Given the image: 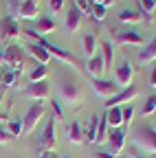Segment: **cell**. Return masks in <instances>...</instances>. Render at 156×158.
<instances>
[{
  "instance_id": "40",
  "label": "cell",
  "mask_w": 156,
  "mask_h": 158,
  "mask_svg": "<svg viewBox=\"0 0 156 158\" xmlns=\"http://www.w3.org/2000/svg\"><path fill=\"white\" fill-rule=\"evenodd\" d=\"M37 158H57V154L55 152H40V156Z\"/></svg>"
},
{
  "instance_id": "29",
  "label": "cell",
  "mask_w": 156,
  "mask_h": 158,
  "mask_svg": "<svg viewBox=\"0 0 156 158\" xmlns=\"http://www.w3.org/2000/svg\"><path fill=\"white\" fill-rule=\"evenodd\" d=\"M106 15H108V9H106L103 5H97V2H92L90 18L95 20V22H103V20H106Z\"/></svg>"
},
{
  "instance_id": "38",
  "label": "cell",
  "mask_w": 156,
  "mask_h": 158,
  "mask_svg": "<svg viewBox=\"0 0 156 158\" xmlns=\"http://www.w3.org/2000/svg\"><path fill=\"white\" fill-rule=\"evenodd\" d=\"M147 81H150V88H156V66L152 68V73H150V77H147Z\"/></svg>"
},
{
  "instance_id": "14",
  "label": "cell",
  "mask_w": 156,
  "mask_h": 158,
  "mask_svg": "<svg viewBox=\"0 0 156 158\" xmlns=\"http://www.w3.org/2000/svg\"><path fill=\"white\" fill-rule=\"evenodd\" d=\"M132 79H134V68H132V64L130 62H121L119 66H116V70H114V84H116V88H128V86H132Z\"/></svg>"
},
{
  "instance_id": "42",
  "label": "cell",
  "mask_w": 156,
  "mask_h": 158,
  "mask_svg": "<svg viewBox=\"0 0 156 158\" xmlns=\"http://www.w3.org/2000/svg\"><path fill=\"white\" fill-rule=\"evenodd\" d=\"M5 118H7V114H5L2 110H0V121H5Z\"/></svg>"
},
{
  "instance_id": "13",
  "label": "cell",
  "mask_w": 156,
  "mask_h": 158,
  "mask_svg": "<svg viewBox=\"0 0 156 158\" xmlns=\"http://www.w3.org/2000/svg\"><path fill=\"white\" fill-rule=\"evenodd\" d=\"M136 94H139V86L132 84V86L123 88L121 92H114L110 99H106V108H116V106H121V103H128V101H132Z\"/></svg>"
},
{
  "instance_id": "10",
  "label": "cell",
  "mask_w": 156,
  "mask_h": 158,
  "mask_svg": "<svg viewBox=\"0 0 156 158\" xmlns=\"http://www.w3.org/2000/svg\"><path fill=\"white\" fill-rule=\"evenodd\" d=\"M106 145H108V152H110V154L121 156V152H123V147H125V130H121V127L108 130Z\"/></svg>"
},
{
  "instance_id": "45",
  "label": "cell",
  "mask_w": 156,
  "mask_h": 158,
  "mask_svg": "<svg viewBox=\"0 0 156 158\" xmlns=\"http://www.w3.org/2000/svg\"><path fill=\"white\" fill-rule=\"evenodd\" d=\"M134 158H145V156H134Z\"/></svg>"
},
{
  "instance_id": "35",
  "label": "cell",
  "mask_w": 156,
  "mask_h": 158,
  "mask_svg": "<svg viewBox=\"0 0 156 158\" xmlns=\"http://www.w3.org/2000/svg\"><path fill=\"white\" fill-rule=\"evenodd\" d=\"M75 5L79 7L82 15H90V9H92V2H90V0H75Z\"/></svg>"
},
{
  "instance_id": "4",
  "label": "cell",
  "mask_w": 156,
  "mask_h": 158,
  "mask_svg": "<svg viewBox=\"0 0 156 158\" xmlns=\"http://www.w3.org/2000/svg\"><path fill=\"white\" fill-rule=\"evenodd\" d=\"M57 94H60V101L66 106H77L79 103V86L70 75H62L60 84H57Z\"/></svg>"
},
{
  "instance_id": "39",
  "label": "cell",
  "mask_w": 156,
  "mask_h": 158,
  "mask_svg": "<svg viewBox=\"0 0 156 158\" xmlns=\"http://www.w3.org/2000/svg\"><path fill=\"white\" fill-rule=\"evenodd\" d=\"M97 158H121V156H114L110 152H97Z\"/></svg>"
},
{
  "instance_id": "3",
  "label": "cell",
  "mask_w": 156,
  "mask_h": 158,
  "mask_svg": "<svg viewBox=\"0 0 156 158\" xmlns=\"http://www.w3.org/2000/svg\"><path fill=\"white\" fill-rule=\"evenodd\" d=\"M9 15L11 18H22V20H35L37 13H40V7H37L35 0H9Z\"/></svg>"
},
{
  "instance_id": "1",
  "label": "cell",
  "mask_w": 156,
  "mask_h": 158,
  "mask_svg": "<svg viewBox=\"0 0 156 158\" xmlns=\"http://www.w3.org/2000/svg\"><path fill=\"white\" fill-rule=\"evenodd\" d=\"M24 37H29V40H33L35 44H40L42 48H46L48 53H51V57H57V59H62L64 64H68L70 68H75V70H82V64L75 59V55L70 53V51H66L64 46H57V44H53V42H48V40L44 37V35H40V33H35L33 29H29L27 33H24Z\"/></svg>"
},
{
  "instance_id": "24",
  "label": "cell",
  "mask_w": 156,
  "mask_h": 158,
  "mask_svg": "<svg viewBox=\"0 0 156 158\" xmlns=\"http://www.w3.org/2000/svg\"><path fill=\"white\" fill-rule=\"evenodd\" d=\"M55 29H57V27H55V22H53L51 18H40V20L35 22V27H33V31H35V33H40V35L53 33Z\"/></svg>"
},
{
  "instance_id": "43",
  "label": "cell",
  "mask_w": 156,
  "mask_h": 158,
  "mask_svg": "<svg viewBox=\"0 0 156 158\" xmlns=\"http://www.w3.org/2000/svg\"><path fill=\"white\" fill-rule=\"evenodd\" d=\"M0 84H2V70H0Z\"/></svg>"
},
{
  "instance_id": "30",
  "label": "cell",
  "mask_w": 156,
  "mask_h": 158,
  "mask_svg": "<svg viewBox=\"0 0 156 158\" xmlns=\"http://www.w3.org/2000/svg\"><path fill=\"white\" fill-rule=\"evenodd\" d=\"M152 114H156V94H150L147 97V101H145V106H143V110H141V116H152Z\"/></svg>"
},
{
  "instance_id": "15",
  "label": "cell",
  "mask_w": 156,
  "mask_h": 158,
  "mask_svg": "<svg viewBox=\"0 0 156 158\" xmlns=\"http://www.w3.org/2000/svg\"><path fill=\"white\" fill-rule=\"evenodd\" d=\"M79 27H82V11H79V7L73 2V5L68 7V11H66L64 29H66L68 33H77V31H79Z\"/></svg>"
},
{
  "instance_id": "41",
  "label": "cell",
  "mask_w": 156,
  "mask_h": 158,
  "mask_svg": "<svg viewBox=\"0 0 156 158\" xmlns=\"http://www.w3.org/2000/svg\"><path fill=\"white\" fill-rule=\"evenodd\" d=\"M90 2H97V5H103V7L108 9V7H110V5L114 2V0H90Z\"/></svg>"
},
{
  "instance_id": "18",
  "label": "cell",
  "mask_w": 156,
  "mask_h": 158,
  "mask_svg": "<svg viewBox=\"0 0 156 158\" xmlns=\"http://www.w3.org/2000/svg\"><path fill=\"white\" fill-rule=\"evenodd\" d=\"M27 53L35 59L37 64H44V66L53 59V57H51V53H48L46 48H42L40 44H35V42H27Z\"/></svg>"
},
{
  "instance_id": "26",
  "label": "cell",
  "mask_w": 156,
  "mask_h": 158,
  "mask_svg": "<svg viewBox=\"0 0 156 158\" xmlns=\"http://www.w3.org/2000/svg\"><path fill=\"white\" fill-rule=\"evenodd\" d=\"M139 5H141V13L145 20H154L156 15V0H139Z\"/></svg>"
},
{
  "instance_id": "7",
  "label": "cell",
  "mask_w": 156,
  "mask_h": 158,
  "mask_svg": "<svg viewBox=\"0 0 156 158\" xmlns=\"http://www.w3.org/2000/svg\"><path fill=\"white\" fill-rule=\"evenodd\" d=\"M22 37V31H20V24H18V20L7 15L0 20V40L2 42H15V40Z\"/></svg>"
},
{
  "instance_id": "33",
  "label": "cell",
  "mask_w": 156,
  "mask_h": 158,
  "mask_svg": "<svg viewBox=\"0 0 156 158\" xmlns=\"http://www.w3.org/2000/svg\"><path fill=\"white\" fill-rule=\"evenodd\" d=\"M121 114H123V127H130V125H132V118H134V108H132V103L125 106V108H121Z\"/></svg>"
},
{
  "instance_id": "28",
  "label": "cell",
  "mask_w": 156,
  "mask_h": 158,
  "mask_svg": "<svg viewBox=\"0 0 156 158\" xmlns=\"http://www.w3.org/2000/svg\"><path fill=\"white\" fill-rule=\"evenodd\" d=\"M101 57H103V64H106V70L112 66V57H114V46L112 42H103L101 44Z\"/></svg>"
},
{
  "instance_id": "17",
  "label": "cell",
  "mask_w": 156,
  "mask_h": 158,
  "mask_svg": "<svg viewBox=\"0 0 156 158\" xmlns=\"http://www.w3.org/2000/svg\"><path fill=\"white\" fill-rule=\"evenodd\" d=\"M139 64L141 66H147V64H152V62H156V35L150 40V42H145V46L139 51Z\"/></svg>"
},
{
  "instance_id": "6",
  "label": "cell",
  "mask_w": 156,
  "mask_h": 158,
  "mask_svg": "<svg viewBox=\"0 0 156 158\" xmlns=\"http://www.w3.org/2000/svg\"><path fill=\"white\" fill-rule=\"evenodd\" d=\"M42 118H44V106L42 103H33L27 110L24 118H22V134H33V130L37 127V123H40Z\"/></svg>"
},
{
  "instance_id": "19",
  "label": "cell",
  "mask_w": 156,
  "mask_h": 158,
  "mask_svg": "<svg viewBox=\"0 0 156 158\" xmlns=\"http://www.w3.org/2000/svg\"><path fill=\"white\" fill-rule=\"evenodd\" d=\"M116 20H119V24H141L143 15L139 11H134V9H121L119 15H116Z\"/></svg>"
},
{
  "instance_id": "11",
  "label": "cell",
  "mask_w": 156,
  "mask_h": 158,
  "mask_svg": "<svg viewBox=\"0 0 156 158\" xmlns=\"http://www.w3.org/2000/svg\"><path fill=\"white\" fill-rule=\"evenodd\" d=\"M48 92H51L48 79H44V81H33V84H29V86L22 90V94H24L27 99H35L37 103L44 101V99H48Z\"/></svg>"
},
{
  "instance_id": "27",
  "label": "cell",
  "mask_w": 156,
  "mask_h": 158,
  "mask_svg": "<svg viewBox=\"0 0 156 158\" xmlns=\"http://www.w3.org/2000/svg\"><path fill=\"white\" fill-rule=\"evenodd\" d=\"M46 77H48V66H44V64H37V66L31 70V75H29L31 84H33V81H44Z\"/></svg>"
},
{
  "instance_id": "16",
  "label": "cell",
  "mask_w": 156,
  "mask_h": 158,
  "mask_svg": "<svg viewBox=\"0 0 156 158\" xmlns=\"http://www.w3.org/2000/svg\"><path fill=\"white\" fill-rule=\"evenodd\" d=\"M86 70L90 77H97V79H101L103 73H106V64H103V57L99 53H95L90 59H86Z\"/></svg>"
},
{
  "instance_id": "22",
  "label": "cell",
  "mask_w": 156,
  "mask_h": 158,
  "mask_svg": "<svg viewBox=\"0 0 156 158\" xmlns=\"http://www.w3.org/2000/svg\"><path fill=\"white\" fill-rule=\"evenodd\" d=\"M106 121H108V127H123V114H121V106L116 108H108L106 110Z\"/></svg>"
},
{
  "instance_id": "25",
  "label": "cell",
  "mask_w": 156,
  "mask_h": 158,
  "mask_svg": "<svg viewBox=\"0 0 156 158\" xmlns=\"http://www.w3.org/2000/svg\"><path fill=\"white\" fill-rule=\"evenodd\" d=\"M106 136H108V121H106V112H103V114H99V125H97V138H95V143L97 145L106 143Z\"/></svg>"
},
{
  "instance_id": "8",
  "label": "cell",
  "mask_w": 156,
  "mask_h": 158,
  "mask_svg": "<svg viewBox=\"0 0 156 158\" xmlns=\"http://www.w3.org/2000/svg\"><path fill=\"white\" fill-rule=\"evenodd\" d=\"M2 57H5V64H7V68H11L18 77L22 75V70H24V53L18 48V46H9L5 53H2Z\"/></svg>"
},
{
  "instance_id": "12",
  "label": "cell",
  "mask_w": 156,
  "mask_h": 158,
  "mask_svg": "<svg viewBox=\"0 0 156 158\" xmlns=\"http://www.w3.org/2000/svg\"><path fill=\"white\" fill-rule=\"evenodd\" d=\"M90 86H92V92L97 97H101L103 101L110 99L114 92H116V84L112 79H97V77H90Z\"/></svg>"
},
{
  "instance_id": "37",
  "label": "cell",
  "mask_w": 156,
  "mask_h": 158,
  "mask_svg": "<svg viewBox=\"0 0 156 158\" xmlns=\"http://www.w3.org/2000/svg\"><path fill=\"white\" fill-rule=\"evenodd\" d=\"M9 141H11V136L7 134V130H5V127H0V145H7Z\"/></svg>"
},
{
  "instance_id": "36",
  "label": "cell",
  "mask_w": 156,
  "mask_h": 158,
  "mask_svg": "<svg viewBox=\"0 0 156 158\" xmlns=\"http://www.w3.org/2000/svg\"><path fill=\"white\" fill-rule=\"evenodd\" d=\"M64 2H66V0H48V7H51V11H53V13H62Z\"/></svg>"
},
{
  "instance_id": "23",
  "label": "cell",
  "mask_w": 156,
  "mask_h": 158,
  "mask_svg": "<svg viewBox=\"0 0 156 158\" xmlns=\"http://www.w3.org/2000/svg\"><path fill=\"white\" fill-rule=\"evenodd\" d=\"M82 46H84L86 59H90V57L97 53V35H95V33H86V35L82 37Z\"/></svg>"
},
{
  "instance_id": "32",
  "label": "cell",
  "mask_w": 156,
  "mask_h": 158,
  "mask_svg": "<svg viewBox=\"0 0 156 158\" xmlns=\"http://www.w3.org/2000/svg\"><path fill=\"white\" fill-rule=\"evenodd\" d=\"M7 134H9L11 138L22 136V121H9V123H7Z\"/></svg>"
},
{
  "instance_id": "46",
  "label": "cell",
  "mask_w": 156,
  "mask_h": 158,
  "mask_svg": "<svg viewBox=\"0 0 156 158\" xmlns=\"http://www.w3.org/2000/svg\"><path fill=\"white\" fill-rule=\"evenodd\" d=\"M35 2H40V0H35Z\"/></svg>"
},
{
  "instance_id": "31",
  "label": "cell",
  "mask_w": 156,
  "mask_h": 158,
  "mask_svg": "<svg viewBox=\"0 0 156 158\" xmlns=\"http://www.w3.org/2000/svg\"><path fill=\"white\" fill-rule=\"evenodd\" d=\"M15 84H18V75H15L11 68H5V70H2V86L13 88Z\"/></svg>"
},
{
  "instance_id": "5",
  "label": "cell",
  "mask_w": 156,
  "mask_h": 158,
  "mask_svg": "<svg viewBox=\"0 0 156 158\" xmlns=\"http://www.w3.org/2000/svg\"><path fill=\"white\" fill-rule=\"evenodd\" d=\"M110 33L114 35V42L121 44V46H139L143 48L145 46V40L139 31L134 29H121V27H110Z\"/></svg>"
},
{
  "instance_id": "44",
  "label": "cell",
  "mask_w": 156,
  "mask_h": 158,
  "mask_svg": "<svg viewBox=\"0 0 156 158\" xmlns=\"http://www.w3.org/2000/svg\"><path fill=\"white\" fill-rule=\"evenodd\" d=\"M0 62H5V57H2V53H0Z\"/></svg>"
},
{
  "instance_id": "2",
  "label": "cell",
  "mask_w": 156,
  "mask_h": 158,
  "mask_svg": "<svg viewBox=\"0 0 156 158\" xmlns=\"http://www.w3.org/2000/svg\"><path fill=\"white\" fill-rule=\"evenodd\" d=\"M132 147L136 152H145V154H156V127L141 123L132 132Z\"/></svg>"
},
{
  "instance_id": "21",
  "label": "cell",
  "mask_w": 156,
  "mask_h": 158,
  "mask_svg": "<svg viewBox=\"0 0 156 158\" xmlns=\"http://www.w3.org/2000/svg\"><path fill=\"white\" fill-rule=\"evenodd\" d=\"M66 136H68V141H70L73 145H82V143H84V127L77 123V121H73V123H68V127H66Z\"/></svg>"
},
{
  "instance_id": "34",
  "label": "cell",
  "mask_w": 156,
  "mask_h": 158,
  "mask_svg": "<svg viewBox=\"0 0 156 158\" xmlns=\"http://www.w3.org/2000/svg\"><path fill=\"white\" fill-rule=\"evenodd\" d=\"M51 108H53V118H64V108H62V103H60V99H53L51 101Z\"/></svg>"
},
{
  "instance_id": "9",
  "label": "cell",
  "mask_w": 156,
  "mask_h": 158,
  "mask_svg": "<svg viewBox=\"0 0 156 158\" xmlns=\"http://www.w3.org/2000/svg\"><path fill=\"white\" fill-rule=\"evenodd\" d=\"M55 118H48L46 121V127L42 130L40 134V141H37V154L40 152H55Z\"/></svg>"
},
{
  "instance_id": "20",
  "label": "cell",
  "mask_w": 156,
  "mask_h": 158,
  "mask_svg": "<svg viewBox=\"0 0 156 158\" xmlns=\"http://www.w3.org/2000/svg\"><path fill=\"white\" fill-rule=\"evenodd\" d=\"M97 125H99V114H92L88 118L86 127H84V143H88V145L95 143V138H97Z\"/></svg>"
}]
</instances>
